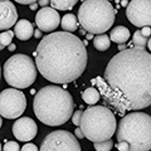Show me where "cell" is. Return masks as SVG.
<instances>
[{
	"label": "cell",
	"mask_w": 151,
	"mask_h": 151,
	"mask_svg": "<svg viewBox=\"0 0 151 151\" xmlns=\"http://www.w3.org/2000/svg\"><path fill=\"white\" fill-rule=\"evenodd\" d=\"M103 98V106L119 113L151 106V53L127 48L113 55L103 78L92 81Z\"/></svg>",
	"instance_id": "cell-1"
},
{
	"label": "cell",
	"mask_w": 151,
	"mask_h": 151,
	"mask_svg": "<svg viewBox=\"0 0 151 151\" xmlns=\"http://www.w3.org/2000/svg\"><path fill=\"white\" fill-rule=\"evenodd\" d=\"M39 73L53 83H69L82 76L87 65V49L72 33L55 32L45 35L35 50Z\"/></svg>",
	"instance_id": "cell-2"
},
{
	"label": "cell",
	"mask_w": 151,
	"mask_h": 151,
	"mask_svg": "<svg viewBox=\"0 0 151 151\" xmlns=\"http://www.w3.org/2000/svg\"><path fill=\"white\" fill-rule=\"evenodd\" d=\"M73 97L65 88L45 86L38 91L33 101V111L47 126H60L73 115Z\"/></svg>",
	"instance_id": "cell-3"
},
{
	"label": "cell",
	"mask_w": 151,
	"mask_h": 151,
	"mask_svg": "<svg viewBox=\"0 0 151 151\" xmlns=\"http://www.w3.org/2000/svg\"><path fill=\"white\" fill-rule=\"evenodd\" d=\"M117 141L127 145V151L151 150V116L132 112L122 117L117 126Z\"/></svg>",
	"instance_id": "cell-4"
},
{
	"label": "cell",
	"mask_w": 151,
	"mask_h": 151,
	"mask_svg": "<svg viewBox=\"0 0 151 151\" xmlns=\"http://www.w3.org/2000/svg\"><path fill=\"white\" fill-rule=\"evenodd\" d=\"M79 129L93 144L111 140L116 131V117L106 106H91L83 111Z\"/></svg>",
	"instance_id": "cell-5"
},
{
	"label": "cell",
	"mask_w": 151,
	"mask_h": 151,
	"mask_svg": "<svg viewBox=\"0 0 151 151\" xmlns=\"http://www.w3.org/2000/svg\"><path fill=\"white\" fill-rule=\"evenodd\" d=\"M115 9L106 0H87L78 10V22L89 34H103L115 22Z\"/></svg>",
	"instance_id": "cell-6"
},
{
	"label": "cell",
	"mask_w": 151,
	"mask_h": 151,
	"mask_svg": "<svg viewBox=\"0 0 151 151\" xmlns=\"http://www.w3.org/2000/svg\"><path fill=\"white\" fill-rule=\"evenodd\" d=\"M4 78L13 88H27L34 83L37 69L33 59L25 54H15L9 58L4 64Z\"/></svg>",
	"instance_id": "cell-7"
},
{
	"label": "cell",
	"mask_w": 151,
	"mask_h": 151,
	"mask_svg": "<svg viewBox=\"0 0 151 151\" xmlns=\"http://www.w3.org/2000/svg\"><path fill=\"white\" fill-rule=\"evenodd\" d=\"M27 108L24 93L15 88H6L0 92V116L13 120L23 115Z\"/></svg>",
	"instance_id": "cell-8"
},
{
	"label": "cell",
	"mask_w": 151,
	"mask_h": 151,
	"mask_svg": "<svg viewBox=\"0 0 151 151\" xmlns=\"http://www.w3.org/2000/svg\"><path fill=\"white\" fill-rule=\"evenodd\" d=\"M39 151H81V145L69 131L57 130L45 136Z\"/></svg>",
	"instance_id": "cell-9"
},
{
	"label": "cell",
	"mask_w": 151,
	"mask_h": 151,
	"mask_svg": "<svg viewBox=\"0 0 151 151\" xmlns=\"http://www.w3.org/2000/svg\"><path fill=\"white\" fill-rule=\"evenodd\" d=\"M127 19L139 28L151 25V0H132L126 9Z\"/></svg>",
	"instance_id": "cell-10"
},
{
	"label": "cell",
	"mask_w": 151,
	"mask_h": 151,
	"mask_svg": "<svg viewBox=\"0 0 151 151\" xmlns=\"http://www.w3.org/2000/svg\"><path fill=\"white\" fill-rule=\"evenodd\" d=\"M35 24L40 32H53L60 24V17L53 8H42L35 15Z\"/></svg>",
	"instance_id": "cell-11"
},
{
	"label": "cell",
	"mask_w": 151,
	"mask_h": 151,
	"mask_svg": "<svg viewBox=\"0 0 151 151\" xmlns=\"http://www.w3.org/2000/svg\"><path fill=\"white\" fill-rule=\"evenodd\" d=\"M38 126L30 117H22L13 125V135L19 141H30L37 136Z\"/></svg>",
	"instance_id": "cell-12"
},
{
	"label": "cell",
	"mask_w": 151,
	"mask_h": 151,
	"mask_svg": "<svg viewBox=\"0 0 151 151\" xmlns=\"http://www.w3.org/2000/svg\"><path fill=\"white\" fill-rule=\"evenodd\" d=\"M18 20L15 5L9 0H0V30H9Z\"/></svg>",
	"instance_id": "cell-13"
},
{
	"label": "cell",
	"mask_w": 151,
	"mask_h": 151,
	"mask_svg": "<svg viewBox=\"0 0 151 151\" xmlns=\"http://www.w3.org/2000/svg\"><path fill=\"white\" fill-rule=\"evenodd\" d=\"M14 34L18 39L20 40H28L34 35V27L33 24L27 20V19H22L15 24V30H14Z\"/></svg>",
	"instance_id": "cell-14"
},
{
	"label": "cell",
	"mask_w": 151,
	"mask_h": 151,
	"mask_svg": "<svg viewBox=\"0 0 151 151\" xmlns=\"http://www.w3.org/2000/svg\"><path fill=\"white\" fill-rule=\"evenodd\" d=\"M130 30L127 29L126 27H122L119 25L116 28H113L111 30V34H110V39L115 43H119V44H125L127 40L130 39Z\"/></svg>",
	"instance_id": "cell-15"
},
{
	"label": "cell",
	"mask_w": 151,
	"mask_h": 151,
	"mask_svg": "<svg viewBox=\"0 0 151 151\" xmlns=\"http://www.w3.org/2000/svg\"><path fill=\"white\" fill-rule=\"evenodd\" d=\"M100 97H101L100 92H98V89L94 88V87H89V88L86 89V91L82 92L83 101L86 102L87 105H91V106L96 105V103L98 102V100H100Z\"/></svg>",
	"instance_id": "cell-16"
},
{
	"label": "cell",
	"mask_w": 151,
	"mask_h": 151,
	"mask_svg": "<svg viewBox=\"0 0 151 151\" xmlns=\"http://www.w3.org/2000/svg\"><path fill=\"white\" fill-rule=\"evenodd\" d=\"M60 25L64 29V32L70 33V32H74L77 29V19H76L74 14H67L64 15L62 19H60Z\"/></svg>",
	"instance_id": "cell-17"
},
{
	"label": "cell",
	"mask_w": 151,
	"mask_h": 151,
	"mask_svg": "<svg viewBox=\"0 0 151 151\" xmlns=\"http://www.w3.org/2000/svg\"><path fill=\"white\" fill-rule=\"evenodd\" d=\"M93 45L97 50H107L111 45V39L108 35L105 34H101V35H96V38L93 39Z\"/></svg>",
	"instance_id": "cell-18"
},
{
	"label": "cell",
	"mask_w": 151,
	"mask_h": 151,
	"mask_svg": "<svg viewBox=\"0 0 151 151\" xmlns=\"http://www.w3.org/2000/svg\"><path fill=\"white\" fill-rule=\"evenodd\" d=\"M50 5L54 10H69L76 5V0H53Z\"/></svg>",
	"instance_id": "cell-19"
},
{
	"label": "cell",
	"mask_w": 151,
	"mask_h": 151,
	"mask_svg": "<svg viewBox=\"0 0 151 151\" xmlns=\"http://www.w3.org/2000/svg\"><path fill=\"white\" fill-rule=\"evenodd\" d=\"M132 42H134V48L136 49H145L146 43H147V38H145L141 34L140 30H136L132 37Z\"/></svg>",
	"instance_id": "cell-20"
},
{
	"label": "cell",
	"mask_w": 151,
	"mask_h": 151,
	"mask_svg": "<svg viewBox=\"0 0 151 151\" xmlns=\"http://www.w3.org/2000/svg\"><path fill=\"white\" fill-rule=\"evenodd\" d=\"M13 37H14V32L13 30H6L0 34V44H1L4 48L6 45H10L12 44V40H13Z\"/></svg>",
	"instance_id": "cell-21"
},
{
	"label": "cell",
	"mask_w": 151,
	"mask_h": 151,
	"mask_svg": "<svg viewBox=\"0 0 151 151\" xmlns=\"http://www.w3.org/2000/svg\"><path fill=\"white\" fill-rule=\"evenodd\" d=\"M93 147L96 149V151H110L113 147V141L107 140V141H102V142H94Z\"/></svg>",
	"instance_id": "cell-22"
},
{
	"label": "cell",
	"mask_w": 151,
	"mask_h": 151,
	"mask_svg": "<svg viewBox=\"0 0 151 151\" xmlns=\"http://www.w3.org/2000/svg\"><path fill=\"white\" fill-rule=\"evenodd\" d=\"M3 151H20V146H19L15 141H8L4 145Z\"/></svg>",
	"instance_id": "cell-23"
},
{
	"label": "cell",
	"mask_w": 151,
	"mask_h": 151,
	"mask_svg": "<svg viewBox=\"0 0 151 151\" xmlns=\"http://www.w3.org/2000/svg\"><path fill=\"white\" fill-rule=\"evenodd\" d=\"M82 115H83V111H81V110H77V111L73 113V115H72V122H73V125L79 126V124H81Z\"/></svg>",
	"instance_id": "cell-24"
},
{
	"label": "cell",
	"mask_w": 151,
	"mask_h": 151,
	"mask_svg": "<svg viewBox=\"0 0 151 151\" xmlns=\"http://www.w3.org/2000/svg\"><path fill=\"white\" fill-rule=\"evenodd\" d=\"M20 151H38V147L34 144H25L20 149Z\"/></svg>",
	"instance_id": "cell-25"
},
{
	"label": "cell",
	"mask_w": 151,
	"mask_h": 151,
	"mask_svg": "<svg viewBox=\"0 0 151 151\" xmlns=\"http://www.w3.org/2000/svg\"><path fill=\"white\" fill-rule=\"evenodd\" d=\"M141 32V34H142L145 38H147L150 34H151V29H150V28L149 27H146V28H142V29H141L140 30Z\"/></svg>",
	"instance_id": "cell-26"
},
{
	"label": "cell",
	"mask_w": 151,
	"mask_h": 151,
	"mask_svg": "<svg viewBox=\"0 0 151 151\" xmlns=\"http://www.w3.org/2000/svg\"><path fill=\"white\" fill-rule=\"evenodd\" d=\"M74 136H76V137H77V139H83V137H84L83 132H82V130H81V129H79V127H78V129H76V132H74Z\"/></svg>",
	"instance_id": "cell-27"
},
{
	"label": "cell",
	"mask_w": 151,
	"mask_h": 151,
	"mask_svg": "<svg viewBox=\"0 0 151 151\" xmlns=\"http://www.w3.org/2000/svg\"><path fill=\"white\" fill-rule=\"evenodd\" d=\"M18 3L19 4H24V5H25V4H30V5H32V4H34L37 1H33V0H18Z\"/></svg>",
	"instance_id": "cell-28"
},
{
	"label": "cell",
	"mask_w": 151,
	"mask_h": 151,
	"mask_svg": "<svg viewBox=\"0 0 151 151\" xmlns=\"http://www.w3.org/2000/svg\"><path fill=\"white\" fill-rule=\"evenodd\" d=\"M38 4H39V5H42L43 8H45V5H48L49 1H47V0H40V1H38Z\"/></svg>",
	"instance_id": "cell-29"
},
{
	"label": "cell",
	"mask_w": 151,
	"mask_h": 151,
	"mask_svg": "<svg viewBox=\"0 0 151 151\" xmlns=\"http://www.w3.org/2000/svg\"><path fill=\"white\" fill-rule=\"evenodd\" d=\"M33 37H35V38H40V37H42V32H40L39 29L35 30V32H34V35H33Z\"/></svg>",
	"instance_id": "cell-30"
},
{
	"label": "cell",
	"mask_w": 151,
	"mask_h": 151,
	"mask_svg": "<svg viewBox=\"0 0 151 151\" xmlns=\"http://www.w3.org/2000/svg\"><path fill=\"white\" fill-rule=\"evenodd\" d=\"M15 48H17V45H15V44H10V45H9V47H8V49H9V50H10V52H13V50H15Z\"/></svg>",
	"instance_id": "cell-31"
},
{
	"label": "cell",
	"mask_w": 151,
	"mask_h": 151,
	"mask_svg": "<svg viewBox=\"0 0 151 151\" xmlns=\"http://www.w3.org/2000/svg\"><path fill=\"white\" fill-rule=\"evenodd\" d=\"M119 49H120V52H122V50H126L127 48H126L125 44H120V45H119Z\"/></svg>",
	"instance_id": "cell-32"
},
{
	"label": "cell",
	"mask_w": 151,
	"mask_h": 151,
	"mask_svg": "<svg viewBox=\"0 0 151 151\" xmlns=\"http://www.w3.org/2000/svg\"><path fill=\"white\" fill-rule=\"evenodd\" d=\"M37 4H38V3H34V4H32V5H30V9H32V10H34V9L38 6Z\"/></svg>",
	"instance_id": "cell-33"
},
{
	"label": "cell",
	"mask_w": 151,
	"mask_h": 151,
	"mask_svg": "<svg viewBox=\"0 0 151 151\" xmlns=\"http://www.w3.org/2000/svg\"><path fill=\"white\" fill-rule=\"evenodd\" d=\"M147 47H149V49H150V52H151V38L147 40Z\"/></svg>",
	"instance_id": "cell-34"
},
{
	"label": "cell",
	"mask_w": 151,
	"mask_h": 151,
	"mask_svg": "<svg viewBox=\"0 0 151 151\" xmlns=\"http://www.w3.org/2000/svg\"><path fill=\"white\" fill-rule=\"evenodd\" d=\"M1 126H3V119H1V116H0V129H1Z\"/></svg>",
	"instance_id": "cell-35"
},
{
	"label": "cell",
	"mask_w": 151,
	"mask_h": 151,
	"mask_svg": "<svg viewBox=\"0 0 151 151\" xmlns=\"http://www.w3.org/2000/svg\"><path fill=\"white\" fill-rule=\"evenodd\" d=\"M92 37H93L92 34H88V35H87V38H88V39H92Z\"/></svg>",
	"instance_id": "cell-36"
},
{
	"label": "cell",
	"mask_w": 151,
	"mask_h": 151,
	"mask_svg": "<svg viewBox=\"0 0 151 151\" xmlns=\"http://www.w3.org/2000/svg\"><path fill=\"white\" fill-rule=\"evenodd\" d=\"M1 49H4V47H3L1 44H0V50H1Z\"/></svg>",
	"instance_id": "cell-37"
},
{
	"label": "cell",
	"mask_w": 151,
	"mask_h": 151,
	"mask_svg": "<svg viewBox=\"0 0 151 151\" xmlns=\"http://www.w3.org/2000/svg\"><path fill=\"white\" fill-rule=\"evenodd\" d=\"M0 77H1V68H0Z\"/></svg>",
	"instance_id": "cell-38"
},
{
	"label": "cell",
	"mask_w": 151,
	"mask_h": 151,
	"mask_svg": "<svg viewBox=\"0 0 151 151\" xmlns=\"http://www.w3.org/2000/svg\"><path fill=\"white\" fill-rule=\"evenodd\" d=\"M0 151H1V144H0Z\"/></svg>",
	"instance_id": "cell-39"
}]
</instances>
